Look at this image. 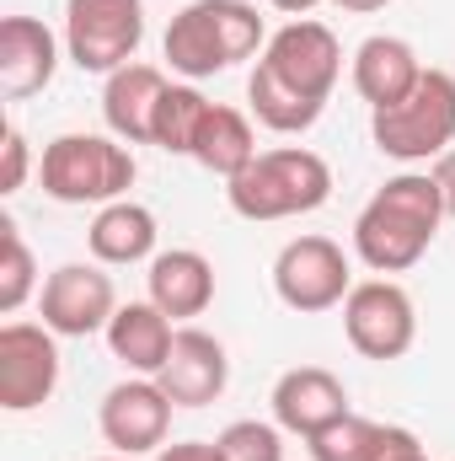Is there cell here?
<instances>
[{
	"label": "cell",
	"mask_w": 455,
	"mask_h": 461,
	"mask_svg": "<svg viewBox=\"0 0 455 461\" xmlns=\"http://www.w3.org/2000/svg\"><path fill=\"white\" fill-rule=\"evenodd\" d=\"M343 333L364 359H402L418 339V306L397 279H359L343 301Z\"/></svg>",
	"instance_id": "9"
},
{
	"label": "cell",
	"mask_w": 455,
	"mask_h": 461,
	"mask_svg": "<svg viewBox=\"0 0 455 461\" xmlns=\"http://www.w3.org/2000/svg\"><path fill=\"white\" fill-rule=\"evenodd\" d=\"M370 134H375L380 156L407 161V167L445 156L455 145V76L451 70H424L402 103L370 113Z\"/></svg>",
	"instance_id": "6"
},
{
	"label": "cell",
	"mask_w": 455,
	"mask_h": 461,
	"mask_svg": "<svg viewBox=\"0 0 455 461\" xmlns=\"http://www.w3.org/2000/svg\"><path fill=\"white\" fill-rule=\"evenodd\" d=\"M333 199V167L306 150V145H279V150H257V161L226 183V204L241 221H290V215H311Z\"/></svg>",
	"instance_id": "4"
},
{
	"label": "cell",
	"mask_w": 455,
	"mask_h": 461,
	"mask_svg": "<svg viewBox=\"0 0 455 461\" xmlns=\"http://www.w3.org/2000/svg\"><path fill=\"white\" fill-rule=\"evenodd\" d=\"M59 70V38L38 16H5L0 22V92L11 103L38 97Z\"/></svg>",
	"instance_id": "15"
},
{
	"label": "cell",
	"mask_w": 455,
	"mask_h": 461,
	"mask_svg": "<svg viewBox=\"0 0 455 461\" xmlns=\"http://www.w3.org/2000/svg\"><path fill=\"white\" fill-rule=\"evenodd\" d=\"M166 76L156 65H123L108 76L103 86V118H108V134H118L123 145H156V108L166 97Z\"/></svg>",
	"instance_id": "18"
},
{
	"label": "cell",
	"mask_w": 455,
	"mask_h": 461,
	"mask_svg": "<svg viewBox=\"0 0 455 461\" xmlns=\"http://www.w3.org/2000/svg\"><path fill=\"white\" fill-rule=\"evenodd\" d=\"M273 424L284 429V435H300V440H311V435H322L327 424H338L343 413H353L348 408V386H343L333 370H322V365H295V370H284L279 381H273Z\"/></svg>",
	"instance_id": "13"
},
{
	"label": "cell",
	"mask_w": 455,
	"mask_h": 461,
	"mask_svg": "<svg viewBox=\"0 0 455 461\" xmlns=\"http://www.w3.org/2000/svg\"><path fill=\"white\" fill-rule=\"evenodd\" d=\"M418 435L402 429V424H380V419H359V413H343L338 424H327L322 435L306 440L311 461H391L397 451H413Z\"/></svg>",
	"instance_id": "21"
},
{
	"label": "cell",
	"mask_w": 455,
	"mask_h": 461,
	"mask_svg": "<svg viewBox=\"0 0 455 461\" xmlns=\"http://www.w3.org/2000/svg\"><path fill=\"white\" fill-rule=\"evenodd\" d=\"M333 5H343V11H353V16H370V11H386L391 0H333Z\"/></svg>",
	"instance_id": "30"
},
{
	"label": "cell",
	"mask_w": 455,
	"mask_h": 461,
	"mask_svg": "<svg viewBox=\"0 0 455 461\" xmlns=\"http://www.w3.org/2000/svg\"><path fill=\"white\" fill-rule=\"evenodd\" d=\"M156 215L134 199H113L97 210V221L86 226V247L103 268H129V263H145L156 258Z\"/></svg>",
	"instance_id": "20"
},
{
	"label": "cell",
	"mask_w": 455,
	"mask_h": 461,
	"mask_svg": "<svg viewBox=\"0 0 455 461\" xmlns=\"http://www.w3.org/2000/svg\"><path fill=\"white\" fill-rule=\"evenodd\" d=\"M145 43V0H65V54L86 76L134 65Z\"/></svg>",
	"instance_id": "7"
},
{
	"label": "cell",
	"mask_w": 455,
	"mask_h": 461,
	"mask_svg": "<svg viewBox=\"0 0 455 461\" xmlns=\"http://www.w3.org/2000/svg\"><path fill=\"white\" fill-rule=\"evenodd\" d=\"M113 312H118V290L113 274H103V263H59L38 290V317L59 339L108 333Z\"/></svg>",
	"instance_id": "10"
},
{
	"label": "cell",
	"mask_w": 455,
	"mask_h": 461,
	"mask_svg": "<svg viewBox=\"0 0 455 461\" xmlns=\"http://www.w3.org/2000/svg\"><path fill=\"white\" fill-rule=\"evenodd\" d=\"M429 177H434V188H440V204H445V221H455V150H445V156H434V167H429Z\"/></svg>",
	"instance_id": "27"
},
{
	"label": "cell",
	"mask_w": 455,
	"mask_h": 461,
	"mask_svg": "<svg viewBox=\"0 0 455 461\" xmlns=\"http://www.w3.org/2000/svg\"><path fill=\"white\" fill-rule=\"evenodd\" d=\"M166 65L183 81H210L268 49V27L252 0H188L166 27Z\"/></svg>",
	"instance_id": "3"
},
{
	"label": "cell",
	"mask_w": 455,
	"mask_h": 461,
	"mask_svg": "<svg viewBox=\"0 0 455 461\" xmlns=\"http://www.w3.org/2000/svg\"><path fill=\"white\" fill-rule=\"evenodd\" d=\"M97 461H156V456H118L113 451V456H97Z\"/></svg>",
	"instance_id": "32"
},
{
	"label": "cell",
	"mask_w": 455,
	"mask_h": 461,
	"mask_svg": "<svg viewBox=\"0 0 455 461\" xmlns=\"http://www.w3.org/2000/svg\"><path fill=\"white\" fill-rule=\"evenodd\" d=\"M59 386V333L43 322H5L0 328V408L32 413Z\"/></svg>",
	"instance_id": "12"
},
{
	"label": "cell",
	"mask_w": 455,
	"mask_h": 461,
	"mask_svg": "<svg viewBox=\"0 0 455 461\" xmlns=\"http://www.w3.org/2000/svg\"><path fill=\"white\" fill-rule=\"evenodd\" d=\"M226 461H284V429L263 419H236L215 435Z\"/></svg>",
	"instance_id": "25"
},
{
	"label": "cell",
	"mask_w": 455,
	"mask_h": 461,
	"mask_svg": "<svg viewBox=\"0 0 455 461\" xmlns=\"http://www.w3.org/2000/svg\"><path fill=\"white\" fill-rule=\"evenodd\" d=\"M210 113V97L193 86V81H172L161 108H156V145L172 150V156H193V140H199V123Z\"/></svg>",
	"instance_id": "23"
},
{
	"label": "cell",
	"mask_w": 455,
	"mask_h": 461,
	"mask_svg": "<svg viewBox=\"0 0 455 461\" xmlns=\"http://www.w3.org/2000/svg\"><path fill=\"white\" fill-rule=\"evenodd\" d=\"M424 70H429V65L418 59V49H413L407 38H397V32H370V38L353 49V92L370 103V113L402 103V97L418 86Z\"/></svg>",
	"instance_id": "16"
},
{
	"label": "cell",
	"mask_w": 455,
	"mask_h": 461,
	"mask_svg": "<svg viewBox=\"0 0 455 461\" xmlns=\"http://www.w3.org/2000/svg\"><path fill=\"white\" fill-rule=\"evenodd\" d=\"M27 167H32L27 134H22V123H5V145H0V194H5V199L27 183Z\"/></svg>",
	"instance_id": "26"
},
{
	"label": "cell",
	"mask_w": 455,
	"mask_h": 461,
	"mask_svg": "<svg viewBox=\"0 0 455 461\" xmlns=\"http://www.w3.org/2000/svg\"><path fill=\"white\" fill-rule=\"evenodd\" d=\"M188 161H199L204 172H215V177H241L252 161H257V134H252V118L226 108V103H210V113L199 123V140H193V156Z\"/></svg>",
	"instance_id": "22"
},
{
	"label": "cell",
	"mask_w": 455,
	"mask_h": 461,
	"mask_svg": "<svg viewBox=\"0 0 455 461\" xmlns=\"http://www.w3.org/2000/svg\"><path fill=\"white\" fill-rule=\"evenodd\" d=\"M353 290V268H348V252H343L333 236H295L279 247L273 258V295L300 312V317H317V312H333L348 301Z\"/></svg>",
	"instance_id": "8"
},
{
	"label": "cell",
	"mask_w": 455,
	"mask_h": 461,
	"mask_svg": "<svg viewBox=\"0 0 455 461\" xmlns=\"http://www.w3.org/2000/svg\"><path fill=\"white\" fill-rule=\"evenodd\" d=\"M156 461H226V456H220L215 440H177V446H166Z\"/></svg>",
	"instance_id": "28"
},
{
	"label": "cell",
	"mask_w": 455,
	"mask_h": 461,
	"mask_svg": "<svg viewBox=\"0 0 455 461\" xmlns=\"http://www.w3.org/2000/svg\"><path fill=\"white\" fill-rule=\"evenodd\" d=\"M172 397L161 392L156 375H129L97 408V429L118 456H161L166 451V429H172Z\"/></svg>",
	"instance_id": "11"
},
{
	"label": "cell",
	"mask_w": 455,
	"mask_h": 461,
	"mask_svg": "<svg viewBox=\"0 0 455 461\" xmlns=\"http://www.w3.org/2000/svg\"><path fill=\"white\" fill-rule=\"evenodd\" d=\"M103 339L113 348V359H123L134 375H161V365L172 359V344H177V328L156 301H129L113 312Z\"/></svg>",
	"instance_id": "19"
},
{
	"label": "cell",
	"mask_w": 455,
	"mask_h": 461,
	"mask_svg": "<svg viewBox=\"0 0 455 461\" xmlns=\"http://www.w3.org/2000/svg\"><path fill=\"white\" fill-rule=\"evenodd\" d=\"M268 5H273V11H284V16H295V22H300V16H306V11H317V5H322V0H268Z\"/></svg>",
	"instance_id": "29"
},
{
	"label": "cell",
	"mask_w": 455,
	"mask_h": 461,
	"mask_svg": "<svg viewBox=\"0 0 455 461\" xmlns=\"http://www.w3.org/2000/svg\"><path fill=\"white\" fill-rule=\"evenodd\" d=\"M343 76V43L327 22H284L257 70L246 76V103L252 118L273 134H306L317 118L327 113V97Z\"/></svg>",
	"instance_id": "1"
},
{
	"label": "cell",
	"mask_w": 455,
	"mask_h": 461,
	"mask_svg": "<svg viewBox=\"0 0 455 461\" xmlns=\"http://www.w3.org/2000/svg\"><path fill=\"white\" fill-rule=\"evenodd\" d=\"M38 285V263H32V247L22 241V226L11 215H0V312L16 317L27 301H32Z\"/></svg>",
	"instance_id": "24"
},
{
	"label": "cell",
	"mask_w": 455,
	"mask_h": 461,
	"mask_svg": "<svg viewBox=\"0 0 455 461\" xmlns=\"http://www.w3.org/2000/svg\"><path fill=\"white\" fill-rule=\"evenodd\" d=\"M445 226V204L429 172H397L353 221V252L375 274H407Z\"/></svg>",
	"instance_id": "2"
},
{
	"label": "cell",
	"mask_w": 455,
	"mask_h": 461,
	"mask_svg": "<svg viewBox=\"0 0 455 461\" xmlns=\"http://www.w3.org/2000/svg\"><path fill=\"white\" fill-rule=\"evenodd\" d=\"M161 392L177 402V408H210L220 392L230 386V354L215 333L204 328H177V344L172 359L161 365Z\"/></svg>",
	"instance_id": "14"
},
{
	"label": "cell",
	"mask_w": 455,
	"mask_h": 461,
	"mask_svg": "<svg viewBox=\"0 0 455 461\" xmlns=\"http://www.w3.org/2000/svg\"><path fill=\"white\" fill-rule=\"evenodd\" d=\"M145 301H156L172 322H188V317H204L215 306V263L199 252V247H172V252H156L150 258V274H145Z\"/></svg>",
	"instance_id": "17"
},
{
	"label": "cell",
	"mask_w": 455,
	"mask_h": 461,
	"mask_svg": "<svg viewBox=\"0 0 455 461\" xmlns=\"http://www.w3.org/2000/svg\"><path fill=\"white\" fill-rule=\"evenodd\" d=\"M38 177L54 204H97L103 210L113 199H129L139 167L118 134H59L43 145Z\"/></svg>",
	"instance_id": "5"
},
{
	"label": "cell",
	"mask_w": 455,
	"mask_h": 461,
	"mask_svg": "<svg viewBox=\"0 0 455 461\" xmlns=\"http://www.w3.org/2000/svg\"><path fill=\"white\" fill-rule=\"evenodd\" d=\"M391 461H429V456H424V446H413V451H397Z\"/></svg>",
	"instance_id": "31"
}]
</instances>
